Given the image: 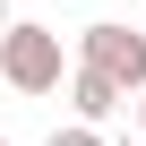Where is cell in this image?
<instances>
[{"label": "cell", "mask_w": 146, "mask_h": 146, "mask_svg": "<svg viewBox=\"0 0 146 146\" xmlns=\"http://www.w3.org/2000/svg\"><path fill=\"white\" fill-rule=\"evenodd\" d=\"M60 26H9L0 35V78H9L17 95H52L60 86Z\"/></svg>", "instance_id": "obj_1"}, {"label": "cell", "mask_w": 146, "mask_h": 146, "mask_svg": "<svg viewBox=\"0 0 146 146\" xmlns=\"http://www.w3.org/2000/svg\"><path fill=\"white\" fill-rule=\"evenodd\" d=\"M78 60H86V69H103L112 86L146 95V26H120V17H103V26H86V35H78Z\"/></svg>", "instance_id": "obj_2"}, {"label": "cell", "mask_w": 146, "mask_h": 146, "mask_svg": "<svg viewBox=\"0 0 146 146\" xmlns=\"http://www.w3.org/2000/svg\"><path fill=\"white\" fill-rule=\"evenodd\" d=\"M69 103H78V120H86V129H103V120L129 103V86H112L103 69H86V60H78V69H69Z\"/></svg>", "instance_id": "obj_3"}, {"label": "cell", "mask_w": 146, "mask_h": 146, "mask_svg": "<svg viewBox=\"0 0 146 146\" xmlns=\"http://www.w3.org/2000/svg\"><path fill=\"white\" fill-rule=\"evenodd\" d=\"M43 146H103V129H86V120H69V129H52Z\"/></svg>", "instance_id": "obj_4"}, {"label": "cell", "mask_w": 146, "mask_h": 146, "mask_svg": "<svg viewBox=\"0 0 146 146\" xmlns=\"http://www.w3.org/2000/svg\"><path fill=\"white\" fill-rule=\"evenodd\" d=\"M0 35H9V0H0Z\"/></svg>", "instance_id": "obj_5"}, {"label": "cell", "mask_w": 146, "mask_h": 146, "mask_svg": "<svg viewBox=\"0 0 146 146\" xmlns=\"http://www.w3.org/2000/svg\"><path fill=\"white\" fill-rule=\"evenodd\" d=\"M137 129H146V95H137Z\"/></svg>", "instance_id": "obj_6"}, {"label": "cell", "mask_w": 146, "mask_h": 146, "mask_svg": "<svg viewBox=\"0 0 146 146\" xmlns=\"http://www.w3.org/2000/svg\"><path fill=\"white\" fill-rule=\"evenodd\" d=\"M0 146H9V137H0Z\"/></svg>", "instance_id": "obj_7"}]
</instances>
